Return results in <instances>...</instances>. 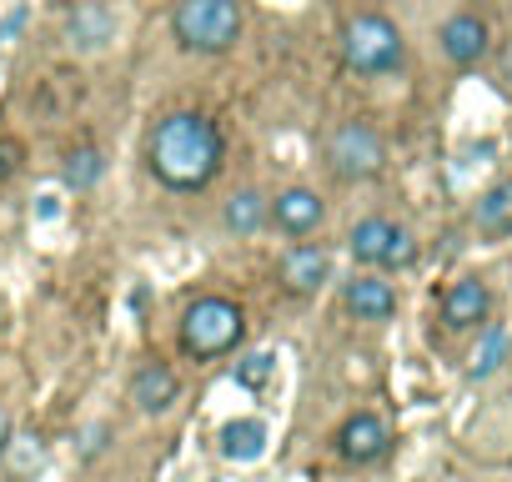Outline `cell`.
<instances>
[{
  "label": "cell",
  "instance_id": "6da1fadb",
  "mask_svg": "<svg viewBox=\"0 0 512 482\" xmlns=\"http://www.w3.org/2000/svg\"><path fill=\"white\" fill-rule=\"evenodd\" d=\"M226 161V136L211 116L201 111H171L156 121L146 141V166L166 191H201L216 181Z\"/></svg>",
  "mask_w": 512,
  "mask_h": 482
},
{
  "label": "cell",
  "instance_id": "7a4b0ae2",
  "mask_svg": "<svg viewBox=\"0 0 512 482\" xmlns=\"http://www.w3.org/2000/svg\"><path fill=\"white\" fill-rule=\"evenodd\" d=\"M171 36L181 41V51L221 56L241 41V6L236 0H176Z\"/></svg>",
  "mask_w": 512,
  "mask_h": 482
},
{
  "label": "cell",
  "instance_id": "3957f363",
  "mask_svg": "<svg viewBox=\"0 0 512 482\" xmlns=\"http://www.w3.org/2000/svg\"><path fill=\"white\" fill-rule=\"evenodd\" d=\"M342 61L357 76H392L407 61V41H402V31L387 16L362 11V16H352L342 26Z\"/></svg>",
  "mask_w": 512,
  "mask_h": 482
},
{
  "label": "cell",
  "instance_id": "277c9868",
  "mask_svg": "<svg viewBox=\"0 0 512 482\" xmlns=\"http://www.w3.org/2000/svg\"><path fill=\"white\" fill-rule=\"evenodd\" d=\"M241 332H246V317H241V307L226 302V297H196V302L186 307V317H181V347H186L191 357H201V362L231 352V347L241 342Z\"/></svg>",
  "mask_w": 512,
  "mask_h": 482
},
{
  "label": "cell",
  "instance_id": "5b68a950",
  "mask_svg": "<svg viewBox=\"0 0 512 482\" xmlns=\"http://www.w3.org/2000/svg\"><path fill=\"white\" fill-rule=\"evenodd\" d=\"M327 166H332V176H342V181H372V176L387 166V146H382L377 126H367V121L337 126L332 141H327Z\"/></svg>",
  "mask_w": 512,
  "mask_h": 482
},
{
  "label": "cell",
  "instance_id": "8992f818",
  "mask_svg": "<svg viewBox=\"0 0 512 482\" xmlns=\"http://www.w3.org/2000/svg\"><path fill=\"white\" fill-rule=\"evenodd\" d=\"M347 247H352V257H357L362 267H412V257H417L412 231L397 226V221H387V216L357 221L352 236H347Z\"/></svg>",
  "mask_w": 512,
  "mask_h": 482
},
{
  "label": "cell",
  "instance_id": "52a82bcc",
  "mask_svg": "<svg viewBox=\"0 0 512 482\" xmlns=\"http://www.w3.org/2000/svg\"><path fill=\"white\" fill-rule=\"evenodd\" d=\"M116 11L106 6V0H76V11L66 16V46L81 51V56H96L116 41Z\"/></svg>",
  "mask_w": 512,
  "mask_h": 482
},
{
  "label": "cell",
  "instance_id": "ba28073f",
  "mask_svg": "<svg viewBox=\"0 0 512 482\" xmlns=\"http://www.w3.org/2000/svg\"><path fill=\"white\" fill-rule=\"evenodd\" d=\"M437 46H442V56H447L452 66H477V61L492 51V31H487V21H482V16L457 11V16H447V21H442Z\"/></svg>",
  "mask_w": 512,
  "mask_h": 482
},
{
  "label": "cell",
  "instance_id": "9c48e42d",
  "mask_svg": "<svg viewBox=\"0 0 512 482\" xmlns=\"http://www.w3.org/2000/svg\"><path fill=\"white\" fill-rule=\"evenodd\" d=\"M267 216H272L287 236H307V231L322 226L327 201H322L312 186H287V191H277V201H267Z\"/></svg>",
  "mask_w": 512,
  "mask_h": 482
},
{
  "label": "cell",
  "instance_id": "30bf717a",
  "mask_svg": "<svg viewBox=\"0 0 512 482\" xmlns=\"http://www.w3.org/2000/svg\"><path fill=\"white\" fill-rule=\"evenodd\" d=\"M327 277H332V257L322 247H292L282 257V282L292 297H317L327 287Z\"/></svg>",
  "mask_w": 512,
  "mask_h": 482
},
{
  "label": "cell",
  "instance_id": "8fae6325",
  "mask_svg": "<svg viewBox=\"0 0 512 482\" xmlns=\"http://www.w3.org/2000/svg\"><path fill=\"white\" fill-rule=\"evenodd\" d=\"M176 397H181V377H176L166 362H146V367L131 377V402H136V412H146V417L176 407Z\"/></svg>",
  "mask_w": 512,
  "mask_h": 482
},
{
  "label": "cell",
  "instance_id": "7c38bea8",
  "mask_svg": "<svg viewBox=\"0 0 512 482\" xmlns=\"http://www.w3.org/2000/svg\"><path fill=\"white\" fill-rule=\"evenodd\" d=\"M337 452H342L347 462H377V457L387 452V422L372 417V412L347 417L342 432H337Z\"/></svg>",
  "mask_w": 512,
  "mask_h": 482
},
{
  "label": "cell",
  "instance_id": "4fadbf2b",
  "mask_svg": "<svg viewBox=\"0 0 512 482\" xmlns=\"http://www.w3.org/2000/svg\"><path fill=\"white\" fill-rule=\"evenodd\" d=\"M487 307H492L487 287H482L477 277H462V282H452L447 297H442V322H447L452 332H462V327L487 322Z\"/></svg>",
  "mask_w": 512,
  "mask_h": 482
},
{
  "label": "cell",
  "instance_id": "5bb4252c",
  "mask_svg": "<svg viewBox=\"0 0 512 482\" xmlns=\"http://www.w3.org/2000/svg\"><path fill=\"white\" fill-rule=\"evenodd\" d=\"M347 312L357 322H387L397 312V292L382 277H352L347 282Z\"/></svg>",
  "mask_w": 512,
  "mask_h": 482
},
{
  "label": "cell",
  "instance_id": "9a60e30c",
  "mask_svg": "<svg viewBox=\"0 0 512 482\" xmlns=\"http://www.w3.org/2000/svg\"><path fill=\"white\" fill-rule=\"evenodd\" d=\"M472 221H477V231H482L487 241H502V236L512 231V181L487 186L482 201H477V211H472Z\"/></svg>",
  "mask_w": 512,
  "mask_h": 482
},
{
  "label": "cell",
  "instance_id": "2e32d148",
  "mask_svg": "<svg viewBox=\"0 0 512 482\" xmlns=\"http://www.w3.org/2000/svg\"><path fill=\"white\" fill-rule=\"evenodd\" d=\"M262 452H267V427L256 417H241V422L221 427V457L226 462H256Z\"/></svg>",
  "mask_w": 512,
  "mask_h": 482
},
{
  "label": "cell",
  "instance_id": "e0dca14e",
  "mask_svg": "<svg viewBox=\"0 0 512 482\" xmlns=\"http://www.w3.org/2000/svg\"><path fill=\"white\" fill-rule=\"evenodd\" d=\"M221 221H226V231L231 236H251V231H262V221H267V196L262 191H236L226 206H221Z\"/></svg>",
  "mask_w": 512,
  "mask_h": 482
},
{
  "label": "cell",
  "instance_id": "ac0fdd59",
  "mask_svg": "<svg viewBox=\"0 0 512 482\" xmlns=\"http://www.w3.org/2000/svg\"><path fill=\"white\" fill-rule=\"evenodd\" d=\"M507 327L502 322H492V327H482V337H477V347H472V357H467V377L472 382H482V377H492L497 367H502V357H507Z\"/></svg>",
  "mask_w": 512,
  "mask_h": 482
},
{
  "label": "cell",
  "instance_id": "d6986e66",
  "mask_svg": "<svg viewBox=\"0 0 512 482\" xmlns=\"http://www.w3.org/2000/svg\"><path fill=\"white\" fill-rule=\"evenodd\" d=\"M61 176H66V186H71V191H91V186L106 176V156H101L96 146H76V151H66Z\"/></svg>",
  "mask_w": 512,
  "mask_h": 482
},
{
  "label": "cell",
  "instance_id": "ffe728a7",
  "mask_svg": "<svg viewBox=\"0 0 512 482\" xmlns=\"http://www.w3.org/2000/svg\"><path fill=\"white\" fill-rule=\"evenodd\" d=\"M41 457H46V447H41V437H31V432L6 442V462H11V472H16V477H26L31 467H41Z\"/></svg>",
  "mask_w": 512,
  "mask_h": 482
},
{
  "label": "cell",
  "instance_id": "44dd1931",
  "mask_svg": "<svg viewBox=\"0 0 512 482\" xmlns=\"http://www.w3.org/2000/svg\"><path fill=\"white\" fill-rule=\"evenodd\" d=\"M272 372H277V357L272 352H251L246 362H236V387H262Z\"/></svg>",
  "mask_w": 512,
  "mask_h": 482
},
{
  "label": "cell",
  "instance_id": "7402d4cb",
  "mask_svg": "<svg viewBox=\"0 0 512 482\" xmlns=\"http://www.w3.org/2000/svg\"><path fill=\"white\" fill-rule=\"evenodd\" d=\"M21 156H26V151H21L16 136H0V181H11V176L21 171Z\"/></svg>",
  "mask_w": 512,
  "mask_h": 482
},
{
  "label": "cell",
  "instance_id": "603a6c76",
  "mask_svg": "<svg viewBox=\"0 0 512 482\" xmlns=\"http://www.w3.org/2000/svg\"><path fill=\"white\" fill-rule=\"evenodd\" d=\"M36 216H41V221H56V216H61V201H56V196H41V201H36Z\"/></svg>",
  "mask_w": 512,
  "mask_h": 482
},
{
  "label": "cell",
  "instance_id": "cb8c5ba5",
  "mask_svg": "<svg viewBox=\"0 0 512 482\" xmlns=\"http://www.w3.org/2000/svg\"><path fill=\"white\" fill-rule=\"evenodd\" d=\"M101 442H106V427H91V432H86V447H81V452H86V457H96V452H101Z\"/></svg>",
  "mask_w": 512,
  "mask_h": 482
},
{
  "label": "cell",
  "instance_id": "d4e9b609",
  "mask_svg": "<svg viewBox=\"0 0 512 482\" xmlns=\"http://www.w3.org/2000/svg\"><path fill=\"white\" fill-rule=\"evenodd\" d=\"M497 71H502V81L512 86V41L502 46V56H497Z\"/></svg>",
  "mask_w": 512,
  "mask_h": 482
},
{
  "label": "cell",
  "instance_id": "484cf974",
  "mask_svg": "<svg viewBox=\"0 0 512 482\" xmlns=\"http://www.w3.org/2000/svg\"><path fill=\"white\" fill-rule=\"evenodd\" d=\"M21 21H26L21 11H16V16H6V21H0V41H6V36H16V31H21Z\"/></svg>",
  "mask_w": 512,
  "mask_h": 482
},
{
  "label": "cell",
  "instance_id": "4316f807",
  "mask_svg": "<svg viewBox=\"0 0 512 482\" xmlns=\"http://www.w3.org/2000/svg\"><path fill=\"white\" fill-rule=\"evenodd\" d=\"M6 432H11V422H6V412H0V452H6V442H11Z\"/></svg>",
  "mask_w": 512,
  "mask_h": 482
},
{
  "label": "cell",
  "instance_id": "83f0119b",
  "mask_svg": "<svg viewBox=\"0 0 512 482\" xmlns=\"http://www.w3.org/2000/svg\"><path fill=\"white\" fill-rule=\"evenodd\" d=\"M0 327H6V312H0Z\"/></svg>",
  "mask_w": 512,
  "mask_h": 482
}]
</instances>
